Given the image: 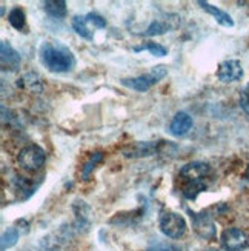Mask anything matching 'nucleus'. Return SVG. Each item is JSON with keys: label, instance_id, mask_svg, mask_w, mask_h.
<instances>
[{"label": "nucleus", "instance_id": "f257e3e1", "mask_svg": "<svg viewBox=\"0 0 249 251\" xmlns=\"http://www.w3.org/2000/svg\"><path fill=\"white\" fill-rule=\"evenodd\" d=\"M39 59L51 73H68L75 67V57L71 50L56 42H43L39 48Z\"/></svg>", "mask_w": 249, "mask_h": 251}, {"label": "nucleus", "instance_id": "f03ea898", "mask_svg": "<svg viewBox=\"0 0 249 251\" xmlns=\"http://www.w3.org/2000/svg\"><path fill=\"white\" fill-rule=\"evenodd\" d=\"M168 74V68L163 67V65H158V67H154L149 73L137 75V77H131V79H123L122 85L126 86L129 90H134L138 93H145L149 88H153L156 83H158L161 79Z\"/></svg>", "mask_w": 249, "mask_h": 251}, {"label": "nucleus", "instance_id": "7ed1b4c3", "mask_svg": "<svg viewBox=\"0 0 249 251\" xmlns=\"http://www.w3.org/2000/svg\"><path fill=\"white\" fill-rule=\"evenodd\" d=\"M46 160V152L39 145H28L17 154V163L26 171H39Z\"/></svg>", "mask_w": 249, "mask_h": 251}, {"label": "nucleus", "instance_id": "20e7f679", "mask_svg": "<svg viewBox=\"0 0 249 251\" xmlns=\"http://www.w3.org/2000/svg\"><path fill=\"white\" fill-rule=\"evenodd\" d=\"M160 230L169 239H180L185 236L188 225L181 214L174 211H166L160 216Z\"/></svg>", "mask_w": 249, "mask_h": 251}, {"label": "nucleus", "instance_id": "39448f33", "mask_svg": "<svg viewBox=\"0 0 249 251\" xmlns=\"http://www.w3.org/2000/svg\"><path fill=\"white\" fill-rule=\"evenodd\" d=\"M222 245L226 251H243L249 247V236L240 228H228L222 234Z\"/></svg>", "mask_w": 249, "mask_h": 251}, {"label": "nucleus", "instance_id": "423d86ee", "mask_svg": "<svg viewBox=\"0 0 249 251\" xmlns=\"http://www.w3.org/2000/svg\"><path fill=\"white\" fill-rule=\"evenodd\" d=\"M243 77V67L239 60L228 59L223 60L217 68V79L223 83H234Z\"/></svg>", "mask_w": 249, "mask_h": 251}, {"label": "nucleus", "instance_id": "0eeeda50", "mask_svg": "<svg viewBox=\"0 0 249 251\" xmlns=\"http://www.w3.org/2000/svg\"><path fill=\"white\" fill-rule=\"evenodd\" d=\"M211 174V167L206 162H191L186 163L179 173V177L185 182V180H202V179H208V176Z\"/></svg>", "mask_w": 249, "mask_h": 251}, {"label": "nucleus", "instance_id": "6e6552de", "mask_svg": "<svg viewBox=\"0 0 249 251\" xmlns=\"http://www.w3.org/2000/svg\"><path fill=\"white\" fill-rule=\"evenodd\" d=\"M192 125H194L192 117L185 111H180L172 117V121L169 124V133L174 137H183L189 133Z\"/></svg>", "mask_w": 249, "mask_h": 251}, {"label": "nucleus", "instance_id": "1a4fd4ad", "mask_svg": "<svg viewBox=\"0 0 249 251\" xmlns=\"http://www.w3.org/2000/svg\"><path fill=\"white\" fill-rule=\"evenodd\" d=\"M0 56H2V67L3 70L14 71L20 67V54L9 45V42L0 43Z\"/></svg>", "mask_w": 249, "mask_h": 251}, {"label": "nucleus", "instance_id": "9d476101", "mask_svg": "<svg viewBox=\"0 0 249 251\" xmlns=\"http://www.w3.org/2000/svg\"><path fill=\"white\" fill-rule=\"evenodd\" d=\"M160 142H137V144L129 147V150H125L126 157H146L153 156L158 150Z\"/></svg>", "mask_w": 249, "mask_h": 251}, {"label": "nucleus", "instance_id": "9b49d317", "mask_svg": "<svg viewBox=\"0 0 249 251\" xmlns=\"http://www.w3.org/2000/svg\"><path fill=\"white\" fill-rule=\"evenodd\" d=\"M197 3L202 6V9H204L208 14H211L215 19V22L220 24L222 26H226V28H232L234 26V20H232V17L228 13H226V11L220 9L219 6L211 5L209 2H203V0H199Z\"/></svg>", "mask_w": 249, "mask_h": 251}, {"label": "nucleus", "instance_id": "f8f14e48", "mask_svg": "<svg viewBox=\"0 0 249 251\" xmlns=\"http://www.w3.org/2000/svg\"><path fill=\"white\" fill-rule=\"evenodd\" d=\"M179 17L176 16L174 19H168V20H154L153 24H151L146 31H145V34L146 36H161V34H165V32L171 31V29H176L179 26Z\"/></svg>", "mask_w": 249, "mask_h": 251}, {"label": "nucleus", "instance_id": "ddd939ff", "mask_svg": "<svg viewBox=\"0 0 249 251\" xmlns=\"http://www.w3.org/2000/svg\"><path fill=\"white\" fill-rule=\"evenodd\" d=\"M192 219H194V230L197 231L199 236L204 239H211L215 236V225L206 214L194 216Z\"/></svg>", "mask_w": 249, "mask_h": 251}, {"label": "nucleus", "instance_id": "4468645a", "mask_svg": "<svg viewBox=\"0 0 249 251\" xmlns=\"http://www.w3.org/2000/svg\"><path fill=\"white\" fill-rule=\"evenodd\" d=\"M17 86H22L29 93H42L43 91V80L37 73H26L22 75L17 82Z\"/></svg>", "mask_w": 249, "mask_h": 251}, {"label": "nucleus", "instance_id": "2eb2a0df", "mask_svg": "<svg viewBox=\"0 0 249 251\" xmlns=\"http://www.w3.org/2000/svg\"><path fill=\"white\" fill-rule=\"evenodd\" d=\"M208 188V183L206 179H202V180H185L181 185V193L185 196L186 199L194 201L197 199V196L200 193H203L204 190Z\"/></svg>", "mask_w": 249, "mask_h": 251}, {"label": "nucleus", "instance_id": "dca6fc26", "mask_svg": "<svg viewBox=\"0 0 249 251\" xmlns=\"http://www.w3.org/2000/svg\"><path fill=\"white\" fill-rule=\"evenodd\" d=\"M43 9L54 19H63L68 13L65 0H46V2H43Z\"/></svg>", "mask_w": 249, "mask_h": 251}, {"label": "nucleus", "instance_id": "f3484780", "mask_svg": "<svg viewBox=\"0 0 249 251\" xmlns=\"http://www.w3.org/2000/svg\"><path fill=\"white\" fill-rule=\"evenodd\" d=\"M71 25H72V29L77 32L82 39H86V40L94 39V32L90 29V24L86 22L85 16H74L71 20Z\"/></svg>", "mask_w": 249, "mask_h": 251}, {"label": "nucleus", "instance_id": "a211bd4d", "mask_svg": "<svg viewBox=\"0 0 249 251\" xmlns=\"http://www.w3.org/2000/svg\"><path fill=\"white\" fill-rule=\"evenodd\" d=\"M8 22H9L11 26H13L14 29H17V31L23 29L25 24H26V17H25L23 9L19 8V6H14L13 9L9 11V14H8Z\"/></svg>", "mask_w": 249, "mask_h": 251}, {"label": "nucleus", "instance_id": "6ab92c4d", "mask_svg": "<svg viewBox=\"0 0 249 251\" xmlns=\"http://www.w3.org/2000/svg\"><path fill=\"white\" fill-rule=\"evenodd\" d=\"M102 160H103V152L102 151L94 152V154L88 159V162H86L83 165V168H82V179L88 180V177L91 176V173L94 171V168L99 165Z\"/></svg>", "mask_w": 249, "mask_h": 251}, {"label": "nucleus", "instance_id": "aec40b11", "mask_svg": "<svg viewBox=\"0 0 249 251\" xmlns=\"http://www.w3.org/2000/svg\"><path fill=\"white\" fill-rule=\"evenodd\" d=\"M142 50L149 51L156 57H163V56H166V54H168V50L163 45H160V43H156V42H146L145 45L138 47V48H134V51H142Z\"/></svg>", "mask_w": 249, "mask_h": 251}, {"label": "nucleus", "instance_id": "412c9836", "mask_svg": "<svg viewBox=\"0 0 249 251\" xmlns=\"http://www.w3.org/2000/svg\"><path fill=\"white\" fill-rule=\"evenodd\" d=\"M17 241H19V231L16 230V228H8L2 236V251H5L6 248L14 247Z\"/></svg>", "mask_w": 249, "mask_h": 251}, {"label": "nucleus", "instance_id": "4be33fe9", "mask_svg": "<svg viewBox=\"0 0 249 251\" xmlns=\"http://www.w3.org/2000/svg\"><path fill=\"white\" fill-rule=\"evenodd\" d=\"M85 17H86V22H88L90 25H94L95 28H99V29L106 28V19H103L102 16L95 14V13H90V14H86Z\"/></svg>", "mask_w": 249, "mask_h": 251}, {"label": "nucleus", "instance_id": "5701e85b", "mask_svg": "<svg viewBox=\"0 0 249 251\" xmlns=\"http://www.w3.org/2000/svg\"><path fill=\"white\" fill-rule=\"evenodd\" d=\"M240 106H242V110L249 116V85L240 94Z\"/></svg>", "mask_w": 249, "mask_h": 251}, {"label": "nucleus", "instance_id": "b1692460", "mask_svg": "<svg viewBox=\"0 0 249 251\" xmlns=\"http://www.w3.org/2000/svg\"><path fill=\"white\" fill-rule=\"evenodd\" d=\"M149 251H180L177 247H174V245H166V244H160V245H157L156 248H153V250H149Z\"/></svg>", "mask_w": 249, "mask_h": 251}]
</instances>
